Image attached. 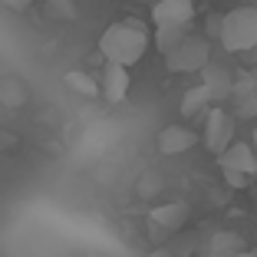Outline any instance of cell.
<instances>
[{
    "instance_id": "cell-17",
    "label": "cell",
    "mask_w": 257,
    "mask_h": 257,
    "mask_svg": "<svg viewBox=\"0 0 257 257\" xmlns=\"http://www.w3.org/2000/svg\"><path fill=\"white\" fill-rule=\"evenodd\" d=\"M221 27H224V14H208L204 20V40H221Z\"/></svg>"
},
{
    "instance_id": "cell-12",
    "label": "cell",
    "mask_w": 257,
    "mask_h": 257,
    "mask_svg": "<svg viewBox=\"0 0 257 257\" xmlns=\"http://www.w3.org/2000/svg\"><path fill=\"white\" fill-rule=\"evenodd\" d=\"M244 250V237L234 231H214L204 244V257H224V254H241Z\"/></svg>"
},
{
    "instance_id": "cell-25",
    "label": "cell",
    "mask_w": 257,
    "mask_h": 257,
    "mask_svg": "<svg viewBox=\"0 0 257 257\" xmlns=\"http://www.w3.org/2000/svg\"><path fill=\"white\" fill-rule=\"evenodd\" d=\"M195 4H198V0H195Z\"/></svg>"
},
{
    "instance_id": "cell-11",
    "label": "cell",
    "mask_w": 257,
    "mask_h": 257,
    "mask_svg": "<svg viewBox=\"0 0 257 257\" xmlns=\"http://www.w3.org/2000/svg\"><path fill=\"white\" fill-rule=\"evenodd\" d=\"M204 86L211 92V102H221V99H231V89H234V76L227 73L224 66H204Z\"/></svg>"
},
{
    "instance_id": "cell-21",
    "label": "cell",
    "mask_w": 257,
    "mask_h": 257,
    "mask_svg": "<svg viewBox=\"0 0 257 257\" xmlns=\"http://www.w3.org/2000/svg\"><path fill=\"white\" fill-rule=\"evenodd\" d=\"M250 139H254V142H250V149H254V155H257V128H254V136H250Z\"/></svg>"
},
{
    "instance_id": "cell-18",
    "label": "cell",
    "mask_w": 257,
    "mask_h": 257,
    "mask_svg": "<svg viewBox=\"0 0 257 257\" xmlns=\"http://www.w3.org/2000/svg\"><path fill=\"white\" fill-rule=\"evenodd\" d=\"M224 182L231 185V188H247V175H241V172H224Z\"/></svg>"
},
{
    "instance_id": "cell-15",
    "label": "cell",
    "mask_w": 257,
    "mask_h": 257,
    "mask_svg": "<svg viewBox=\"0 0 257 257\" xmlns=\"http://www.w3.org/2000/svg\"><path fill=\"white\" fill-rule=\"evenodd\" d=\"M63 79H66V86L73 92H79V96H89V99L99 96V83H96V79H89L86 73H66Z\"/></svg>"
},
{
    "instance_id": "cell-4",
    "label": "cell",
    "mask_w": 257,
    "mask_h": 257,
    "mask_svg": "<svg viewBox=\"0 0 257 257\" xmlns=\"http://www.w3.org/2000/svg\"><path fill=\"white\" fill-rule=\"evenodd\" d=\"M201 142H204L208 152L224 155V152L231 149V142H234V115L227 112V109H221V106L208 109V122H204Z\"/></svg>"
},
{
    "instance_id": "cell-1",
    "label": "cell",
    "mask_w": 257,
    "mask_h": 257,
    "mask_svg": "<svg viewBox=\"0 0 257 257\" xmlns=\"http://www.w3.org/2000/svg\"><path fill=\"white\" fill-rule=\"evenodd\" d=\"M149 50V27L142 20H119L109 23L102 37H99V53L106 56V63H115L122 69H132Z\"/></svg>"
},
{
    "instance_id": "cell-19",
    "label": "cell",
    "mask_w": 257,
    "mask_h": 257,
    "mask_svg": "<svg viewBox=\"0 0 257 257\" xmlns=\"http://www.w3.org/2000/svg\"><path fill=\"white\" fill-rule=\"evenodd\" d=\"M4 7H10V10H17V14H23L27 7H33V0H0Z\"/></svg>"
},
{
    "instance_id": "cell-7",
    "label": "cell",
    "mask_w": 257,
    "mask_h": 257,
    "mask_svg": "<svg viewBox=\"0 0 257 257\" xmlns=\"http://www.w3.org/2000/svg\"><path fill=\"white\" fill-rule=\"evenodd\" d=\"M128 86H132V79H128V69L115 66V63H106V66H102L99 96L106 99V102H122V99L128 96Z\"/></svg>"
},
{
    "instance_id": "cell-6",
    "label": "cell",
    "mask_w": 257,
    "mask_h": 257,
    "mask_svg": "<svg viewBox=\"0 0 257 257\" xmlns=\"http://www.w3.org/2000/svg\"><path fill=\"white\" fill-rule=\"evenodd\" d=\"M231 109H234L237 119H257V86H254V79H250V73H241L234 79Z\"/></svg>"
},
{
    "instance_id": "cell-8",
    "label": "cell",
    "mask_w": 257,
    "mask_h": 257,
    "mask_svg": "<svg viewBox=\"0 0 257 257\" xmlns=\"http://www.w3.org/2000/svg\"><path fill=\"white\" fill-rule=\"evenodd\" d=\"M198 145V132L188 125H165L159 132V152L162 155H182Z\"/></svg>"
},
{
    "instance_id": "cell-22",
    "label": "cell",
    "mask_w": 257,
    "mask_h": 257,
    "mask_svg": "<svg viewBox=\"0 0 257 257\" xmlns=\"http://www.w3.org/2000/svg\"><path fill=\"white\" fill-rule=\"evenodd\" d=\"M237 257H257V254H254V250H241V254H237Z\"/></svg>"
},
{
    "instance_id": "cell-24",
    "label": "cell",
    "mask_w": 257,
    "mask_h": 257,
    "mask_svg": "<svg viewBox=\"0 0 257 257\" xmlns=\"http://www.w3.org/2000/svg\"><path fill=\"white\" fill-rule=\"evenodd\" d=\"M136 4H155V0H136Z\"/></svg>"
},
{
    "instance_id": "cell-23",
    "label": "cell",
    "mask_w": 257,
    "mask_h": 257,
    "mask_svg": "<svg viewBox=\"0 0 257 257\" xmlns=\"http://www.w3.org/2000/svg\"><path fill=\"white\" fill-rule=\"evenodd\" d=\"M250 79H254V86H257V69H250Z\"/></svg>"
},
{
    "instance_id": "cell-2",
    "label": "cell",
    "mask_w": 257,
    "mask_h": 257,
    "mask_svg": "<svg viewBox=\"0 0 257 257\" xmlns=\"http://www.w3.org/2000/svg\"><path fill=\"white\" fill-rule=\"evenodd\" d=\"M221 46L227 53H247L257 46V7H234L224 14Z\"/></svg>"
},
{
    "instance_id": "cell-9",
    "label": "cell",
    "mask_w": 257,
    "mask_h": 257,
    "mask_svg": "<svg viewBox=\"0 0 257 257\" xmlns=\"http://www.w3.org/2000/svg\"><path fill=\"white\" fill-rule=\"evenodd\" d=\"M218 165H221V172H241L250 178L257 172V155L247 142H231V149L224 155H218Z\"/></svg>"
},
{
    "instance_id": "cell-10",
    "label": "cell",
    "mask_w": 257,
    "mask_h": 257,
    "mask_svg": "<svg viewBox=\"0 0 257 257\" xmlns=\"http://www.w3.org/2000/svg\"><path fill=\"white\" fill-rule=\"evenodd\" d=\"M149 218H152V227H159V231L172 234V231H182V227H185V221H188V204H185V201L155 204Z\"/></svg>"
},
{
    "instance_id": "cell-14",
    "label": "cell",
    "mask_w": 257,
    "mask_h": 257,
    "mask_svg": "<svg viewBox=\"0 0 257 257\" xmlns=\"http://www.w3.org/2000/svg\"><path fill=\"white\" fill-rule=\"evenodd\" d=\"M185 37H188V30H178V27H155V46H159L162 56L178 50V46L185 43Z\"/></svg>"
},
{
    "instance_id": "cell-5",
    "label": "cell",
    "mask_w": 257,
    "mask_h": 257,
    "mask_svg": "<svg viewBox=\"0 0 257 257\" xmlns=\"http://www.w3.org/2000/svg\"><path fill=\"white\" fill-rule=\"evenodd\" d=\"M195 14H198L195 0H155V7H152L155 27H178V30H188Z\"/></svg>"
},
{
    "instance_id": "cell-3",
    "label": "cell",
    "mask_w": 257,
    "mask_h": 257,
    "mask_svg": "<svg viewBox=\"0 0 257 257\" xmlns=\"http://www.w3.org/2000/svg\"><path fill=\"white\" fill-rule=\"evenodd\" d=\"M208 60H211V43L201 33H188L185 43L165 56V66L172 73H198V69L208 66Z\"/></svg>"
},
{
    "instance_id": "cell-20",
    "label": "cell",
    "mask_w": 257,
    "mask_h": 257,
    "mask_svg": "<svg viewBox=\"0 0 257 257\" xmlns=\"http://www.w3.org/2000/svg\"><path fill=\"white\" fill-rule=\"evenodd\" d=\"M149 257H175V254H172V250H165V247H155Z\"/></svg>"
},
{
    "instance_id": "cell-16",
    "label": "cell",
    "mask_w": 257,
    "mask_h": 257,
    "mask_svg": "<svg viewBox=\"0 0 257 257\" xmlns=\"http://www.w3.org/2000/svg\"><path fill=\"white\" fill-rule=\"evenodd\" d=\"M46 17H53V20H76L73 0H46Z\"/></svg>"
},
{
    "instance_id": "cell-13",
    "label": "cell",
    "mask_w": 257,
    "mask_h": 257,
    "mask_svg": "<svg viewBox=\"0 0 257 257\" xmlns=\"http://www.w3.org/2000/svg\"><path fill=\"white\" fill-rule=\"evenodd\" d=\"M208 102H211V92H208V86H191L188 92L182 96V115H198L208 109Z\"/></svg>"
}]
</instances>
